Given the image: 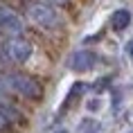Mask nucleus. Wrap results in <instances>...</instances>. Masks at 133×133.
Returning a JSON list of instances; mask_svg holds the SVG:
<instances>
[{
	"instance_id": "obj_3",
	"label": "nucleus",
	"mask_w": 133,
	"mask_h": 133,
	"mask_svg": "<svg viewBox=\"0 0 133 133\" xmlns=\"http://www.w3.org/2000/svg\"><path fill=\"white\" fill-rule=\"evenodd\" d=\"M5 54L11 59L14 63H25L32 56V45H29L25 38H9L7 45H5Z\"/></svg>"
},
{
	"instance_id": "obj_9",
	"label": "nucleus",
	"mask_w": 133,
	"mask_h": 133,
	"mask_svg": "<svg viewBox=\"0 0 133 133\" xmlns=\"http://www.w3.org/2000/svg\"><path fill=\"white\" fill-rule=\"evenodd\" d=\"M88 108H90V111H97V108H99V102H97V99H92L90 104H88Z\"/></svg>"
},
{
	"instance_id": "obj_10",
	"label": "nucleus",
	"mask_w": 133,
	"mask_h": 133,
	"mask_svg": "<svg viewBox=\"0 0 133 133\" xmlns=\"http://www.w3.org/2000/svg\"><path fill=\"white\" fill-rule=\"evenodd\" d=\"M126 52H129V56H133V41L126 43Z\"/></svg>"
},
{
	"instance_id": "obj_11",
	"label": "nucleus",
	"mask_w": 133,
	"mask_h": 133,
	"mask_svg": "<svg viewBox=\"0 0 133 133\" xmlns=\"http://www.w3.org/2000/svg\"><path fill=\"white\" fill-rule=\"evenodd\" d=\"M79 2H84V5H86V2H90V0H79Z\"/></svg>"
},
{
	"instance_id": "obj_6",
	"label": "nucleus",
	"mask_w": 133,
	"mask_h": 133,
	"mask_svg": "<svg viewBox=\"0 0 133 133\" xmlns=\"http://www.w3.org/2000/svg\"><path fill=\"white\" fill-rule=\"evenodd\" d=\"M131 25V11L129 9H115L111 16V29L113 32H124Z\"/></svg>"
},
{
	"instance_id": "obj_4",
	"label": "nucleus",
	"mask_w": 133,
	"mask_h": 133,
	"mask_svg": "<svg viewBox=\"0 0 133 133\" xmlns=\"http://www.w3.org/2000/svg\"><path fill=\"white\" fill-rule=\"evenodd\" d=\"M95 63H97V54L92 50H77L70 56V63L68 65L75 72H86V70H90V68H95Z\"/></svg>"
},
{
	"instance_id": "obj_7",
	"label": "nucleus",
	"mask_w": 133,
	"mask_h": 133,
	"mask_svg": "<svg viewBox=\"0 0 133 133\" xmlns=\"http://www.w3.org/2000/svg\"><path fill=\"white\" fill-rule=\"evenodd\" d=\"M84 90H86V84H81V81H75L72 84V88H70V92L65 95V102H63V108H68V106H72L75 102H77L81 95H84Z\"/></svg>"
},
{
	"instance_id": "obj_12",
	"label": "nucleus",
	"mask_w": 133,
	"mask_h": 133,
	"mask_svg": "<svg viewBox=\"0 0 133 133\" xmlns=\"http://www.w3.org/2000/svg\"><path fill=\"white\" fill-rule=\"evenodd\" d=\"M59 133H65V131H59Z\"/></svg>"
},
{
	"instance_id": "obj_1",
	"label": "nucleus",
	"mask_w": 133,
	"mask_h": 133,
	"mask_svg": "<svg viewBox=\"0 0 133 133\" xmlns=\"http://www.w3.org/2000/svg\"><path fill=\"white\" fill-rule=\"evenodd\" d=\"M27 14L29 18L38 25V27L48 29V32H54L63 25L61 21V14H59V9L52 5V2H45V0H36L27 7Z\"/></svg>"
},
{
	"instance_id": "obj_2",
	"label": "nucleus",
	"mask_w": 133,
	"mask_h": 133,
	"mask_svg": "<svg viewBox=\"0 0 133 133\" xmlns=\"http://www.w3.org/2000/svg\"><path fill=\"white\" fill-rule=\"evenodd\" d=\"M9 86H11L16 92H21L23 97L32 99V102H41L43 99V86L38 84L34 77H29V75H23V72L9 75Z\"/></svg>"
},
{
	"instance_id": "obj_13",
	"label": "nucleus",
	"mask_w": 133,
	"mask_h": 133,
	"mask_svg": "<svg viewBox=\"0 0 133 133\" xmlns=\"http://www.w3.org/2000/svg\"><path fill=\"white\" fill-rule=\"evenodd\" d=\"M126 133H133V131H126Z\"/></svg>"
},
{
	"instance_id": "obj_5",
	"label": "nucleus",
	"mask_w": 133,
	"mask_h": 133,
	"mask_svg": "<svg viewBox=\"0 0 133 133\" xmlns=\"http://www.w3.org/2000/svg\"><path fill=\"white\" fill-rule=\"evenodd\" d=\"M0 29L7 32V34H14V36H18L23 32V23L18 21V16L11 14L9 9H5L2 5H0Z\"/></svg>"
},
{
	"instance_id": "obj_8",
	"label": "nucleus",
	"mask_w": 133,
	"mask_h": 133,
	"mask_svg": "<svg viewBox=\"0 0 133 133\" xmlns=\"http://www.w3.org/2000/svg\"><path fill=\"white\" fill-rule=\"evenodd\" d=\"M11 124H14V122H11V119L5 115V111L0 108V133H11Z\"/></svg>"
}]
</instances>
